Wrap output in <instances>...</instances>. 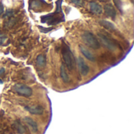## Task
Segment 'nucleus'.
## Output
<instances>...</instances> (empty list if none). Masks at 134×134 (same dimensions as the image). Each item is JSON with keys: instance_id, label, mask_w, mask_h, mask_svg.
<instances>
[{"instance_id": "obj_22", "label": "nucleus", "mask_w": 134, "mask_h": 134, "mask_svg": "<svg viewBox=\"0 0 134 134\" xmlns=\"http://www.w3.org/2000/svg\"><path fill=\"white\" fill-rule=\"evenodd\" d=\"M100 1H104V2H105V1H107V0H100Z\"/></svg>"}, {"instance_id": "obj_14", "label": "nucleus", "mask_w": 134, "mask_h": 134, "mask_svg": "<svg viewBox=\"0 0 134 134\" xmlns=\"http://www.w3.org/2000/svg\"><path fill=\"white\" fill-rule=\"evenodd\" d=\"M15 128H16V130L17 131V133H24L25 132L24 126L20 123H16Z\"/></svg>"}, {"instance_id": "obj_21", "label": "nucleus", "mask_w": 134, "mask_h": 134, "mask_svg": "<svg viewBox=\"0 0 134 134\" xmlns=\"http://www.w3.org/2000/svg\"><path fill=\"white\" fill-rule=\"evenodd\" d=\"M2 80H0V84H2Z\"/></svg>"}, {"instance_id": "obj_2", "label": "nucleus", "mask_w": 134, "mask_h": 134, "mask_svg": "<svg viewBox=\"0 0 134 134\" xmlns=\"http://www.w3.org/2000/svg\"><path fill=\"white\" fill-rule=\"evenodd\" d=\"M82 39L86 46H88L89 47H90L92 49H97L100 46V42H98L97 38L94 36V35L91 32L85 31L82 35Z\"/></svg>"}, {"instance_id": "obj_19", "label": "nucleus", "mask_w": 134, "mask_h": 134, "mask_svg": "<svg viewBox=\"0 0 134 134\" xmlns=\"http://www.w3.org/2000/svg\"><path fill=\"white\" fill-rule=\"evenodd\" d=\"M4 11V8H3V5H0V15L3 13Z\"/></svg>"}, {"instance_id": "obj_16", "label": "nucleus", "mask_w": 134, "mask_h": 134, "mask_svg": "<svg viewBox=\"0 0 134 134\" xmlns=\"http://www.w3.org/2000/svg\"><path fill=\"white\" fill-rule=\"evenodd\" d=\"M71 2L73 3H75V5H82V0H71Z\"/></svg>"}, {"instance_id": "obj_8", "label": "nucleus", "mask_w": 134, "mask_h": 134, "mask_svg": "<svg viewBox=\"0 0 134 134\" xmlns=\"http://www.w3.org/2000/svg\"><path fill=\"white\" fill-rule=\"evenodd\" d=\"M90 9L93 13L97 14V15L101 14L102 11H103V9H102L101 5H99L98 3L95 2H91L90 3Z\"/></svg>"}, {"instance_id": "obj_6", "label": "nucleus", "mask_w": 134, "mask_h": 134, "mask_svg": "<svg viewBox=\"0 0 134 134\" xmlns=\"http://www.w3.org/2000/svg\"><path fill=\"white\" fill-rule=\"evenodd\" d=\"M79 49H80L81 53L83 54V56H84L86 59H88V60H90V61H95V60H96L94 55H93L88 49H86L85 46L80 45V46H79Z\"/></svg>"}, {"instance_id": "obj_15", "label": "nucleus", "mask_w": 134, "mask_h": 134, "mask_svg": "<svg viewBox=\"0 0 134 134\" xmlns=\"http://www.w3.org/2000/svg\"><path fill=\"white\" fill-rule=\"evenodd\" d=\"M38 28L40 29V31H42V32H49V31H51L53 28H45V27H38Z\"/></svg>"}, {"instance_id": "obj_7", "label": "nucleus", "mask_w": 134, "mask_h": 134, "mask_svg": "<svg viewBox=\"0 0 134 134\" xmlns=\"http://www.w3.org/2000/svg\"><path fill=\"white\" fill-rule=\"evenodd\" d=\"M104 12H105V14L108 16H109V17H111L112 19L115 18V16H116L115 9L111 4H107V5H104Z\"/></svg>"}, {"instance_id": "obj_17", "label": "nucleus", "mask_w": 134, "mask_h": 134, "mask_svg": "<svg viewBox=\"0 0 134 134\" xmlns=\"http://www.w3.org/2000/svg\"><path fill=\"white\" fill-rule=\"evenodd\" d=\"M5 39H6V37H5V36H1V37H0V44H2Z\"/></svg>"}, {"instance_id": "obj_20", "label": "nucleus", "mask_w": 134, "mask_h": 134, "mask_svg": "<svg viewBox=\"0 0 134 134\" xmlns=\"http://www.w3.org/2000/svg\"><path fill=\"white\" fill-rule=\"evenodd\" d=\"M4 72H5V69H4V68H1V69H0V75H1L2 74H3Z\"/></svg>"}, {"instance_id": "obj_10", "label": "nucleus", "mask_w": 134, "mask_h": 134, "mask_svg": "<svg viewBox=\"0 0 134 134\" xmlns=\"http://www.w3.org/2000/svg\"><path fill=\"white\" fill-rule=\"evenodd\" d=\"M99 23H100V25H102L104 27H105L108 30H110V31L115 30V26L111 22H110V21L104 20H100Z\"/></svg>"}, {"instance_id": "obj_3", "label": "nucleus", "mask_w": 134, "mask_h": 134, "mask_svg": "<svg viewBox=\"0 0 134 134\" xmlns=\"http://www.w3.org/2000/svg\"><path fill=\"white\" fill-rule=\"evenodd\" d=\"M13 90L17 94L25 97H29L32 95V90L29 86L21 83H17L14 85V86L13 87Z\"/></svg>"}, {"instance_id": "obj_13", "label": "nucleus", "mask_w": 134, "mask_h": 134, "mask_svg": "<svg viewBox=\"0 0 134 134\" xmlns=\"http://www.w3.org/2000/svg\"><path fill=\"white\" fill-rule=\"evenodd\" d=\"M36 63L38 67H45L46 66V58L43 55H38L36 58Z\"/></svg>"}, {"instance_id": "obj_12", "label": "nucleus", "mask_w": 134, "mask_h": 134, "mask_svg": "<svg viewBox=\"0 0 134 134\" xmlns=\"http://www.w3.org/2000/svg\"><path fill=\"white\" fill-rule=\"evenodd\" d=\"M60 77L63 79V81L65 82H68L69 80H70L68 74H67V72L65 71V68H64V65H62L61 68H60Z\"/></svg>"}, {"instance_id": "obj_5", "label": "nucleus", "mask_w": 134, "mask_h": 134, "mask_svg": "<svg viewBox=\"0 0 134 134\" xmlns=\"http://www.w3.org/2000/svg\"><path fill=\"white\" fill-rule=\"evenodd\" d=\"M78 66H79V71L82 75L86 76L89 73L90 68L82 57L78 58Z\"/></svg>"}, {"instance_id": "obj_1", "label": "nucleus", "mask_w": 134, "mask_h": 134, "mask_svg": "<svg viewBox=\"0 0 134 134\" xmlns=\"http://www.w3.org/2000/svg\"><path fill=\"white\" fill-rule=\"evenodd\" d=\"M62 55H63V59L65 62V64L67 68L71 71L74 68L75 66V58L73 56L72 52L71 51L70 48L66 44L64 45L63 49H62Z\"/></svg>"}, {"instance_id": "obj_18", "label": "nucleus", "mask_w": 134, "mask_h": 134, "mask_svg": "<svg viewBox=\"0 0 134 134\" xmlns=\"http://www.w3.org/2000/svg\"><path fill=\"white\" fill-rule=\"evenodd\" d=\"M13 15V11H7V13H5V16H12Z\"/></svg>"}, {"instance_id": "obj_9", "label": "nucleus", "mask_w": 134, "mask_h": 134, "mask_svg": "<svg viewBox=\"0 0 134 134\" xmlns=\"http://www.w3.org/2000/svg\"><path fill=\"white\" fill-rule=\"evenodd\" d=\"M25 109L33 115H42L43 113V108L41 106H30L25 107Z\"/></svg>"}, {"instance_id": "obj_4", "label": "nucleus", "mask_w": 134, "mask_h": 134, "mask_svg": "<svg viewBox=\"0 0 134 134\" xmlns=\"http://www.w3.org/2000/svg\"><path fill=\"white\" fill-rule=\"evenodd\" d=\"M98 37L105 47H107L110 50H115L116 49V45L111 39H110L109 38H108L107 36H105L104 35H103L101 33L98 34Z\"/></svg>"}, {"instance_id": "obj_11", "label": "nucleus", "mask_w": 134, "mask_h": 134, "mask_svg": "<svg viewBox=\"0 0 134 134\" xmlns=\"http://www.w3.org/2000/svg\"><path fill=\"white\" fill-rule=\"evenodd\" d=\"M24 120L31 127V129H32V130L34 132H38V125H37V123L32 119L28 118V117H25L24 118Z\"/></svg>"}]
</instances>
